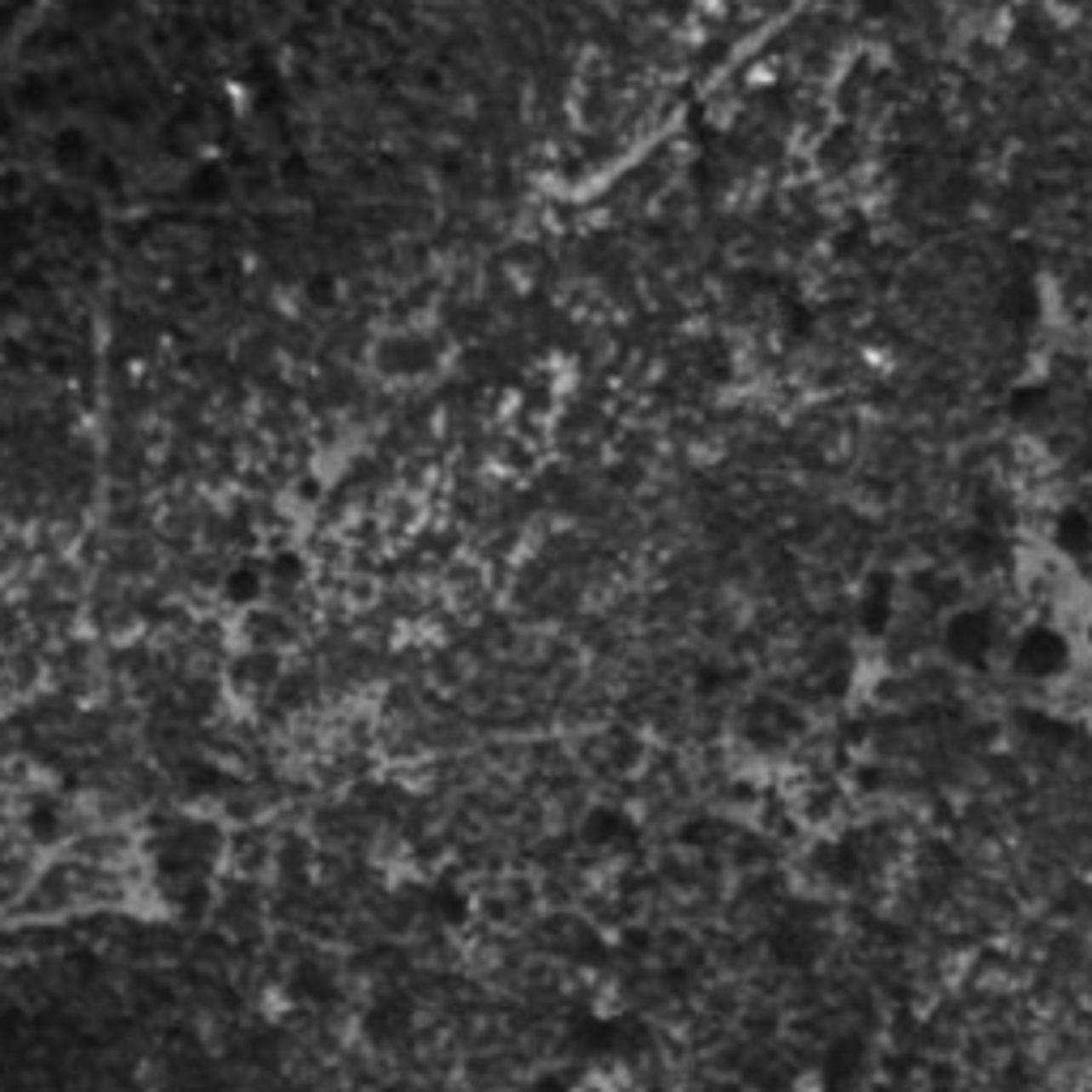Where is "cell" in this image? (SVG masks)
Instances as JSON below:
<instances>
[{
    "mask_svg": "<svg viewBox=\"0 0 1092 1092\" xmlns=\"http://www.w3.org/2000/svg\"><path fill=\"white\" fill-rule=\"evenodd\" d=\"M947 640H952V653H956V657L977 661V657L990 649V619H986V615H956Z\"/></svg>",
    "mask_w": 1092,
    "mask_h": 1092,
    "instance_id": "1",
    "label": "cell"
},
{
    "mask_svg": "<svg viewBox=\"0 0 1092 1092\" xmlns=\"http://www.w3.org/2000/svg\"><path fill=\"white\" fill-rule=\"evenodd\" d=\"M1020 666L1028 674H1054L1062 666V640L1054 632H1045V627L1028 632L1024 644H1020Z\"/></svg>",
    "mask_w": 1092,
    "mask_h": 1092,
    "instance_id": "2",
    "label": "cell"
},
{
    "mask_svg": "<svg viewBox=\"0 0 1092 1092\" xmlns=\"http://www.w3.org/2000/svg\"><path fill=\"white\" fill-rule=\"evenodd\" d=\"M222 593H226V602H235V606H252V602L265 593V572L252 568V563H239V568L226 572Z\"/></svg>",
    "mask_w": 1092,
    "mask_h": 1092,
    "instance_id": "3",
    "label": "cell"
},
{
    "mask_svg": "<svg viewBox=\"0 0 1092 1092\" xmlns=\"http://www.w3.org/2000/svg\"><path fill=\"white\" fill-rule=\"evenodd\" d=\"M619 828H623V815H615V811H593L589 824H585V837H589L593 845H615Z\"/></svg>",
    "mask_w": 1092,
    "mask_h": 1092,
    "instance_id": "4",
    "label": "cell"
},
{
    "mask_svg": "<svg viewBox=\"0 0 1092 1092\" xmlns=\"http://www.w3.org/2000/svg\"><path fill=\"white\" fill-rule=\"evenodd\" d=\"M31 832H35L39 841L60 837V820H56V807H52V803H39V807L31 811Z\"/></svg>",
    "mask_w": 1092,
    "mask_h": 1092,
    "instance_id": "5",
    "label": "cell"
},
{
    "mask_svg": "<svg viewBox=\"0 0 1092 1092\" xmlns=\"http://www.w3.org/2000/svg\"><path fill=\"white\" fill-rule=\"evenodd\" d=\"M432 909H436L444 922H461V918H466V900H461L453 888H436V892H432Z\"/></svg>",
    "mask_w": 1092,
    "mask_h": 1092,
    "instance_id": "6",
    "label": "cell"
},
{
    "mask_svg": "<svg viewBox=\"0 0 1092 1092\" xmlns=\"http://www.w3.org/2000/svg\"><path fill=\"white\" fill-rule=\"evenodd\" d=\"M222 188H226V180H222L218 167H205V171L192 175V197H214V192H222Z\"/></svg>",
    "mask_w": 1092,
    "mask_h": 1092,
    "instance_id": "7",
    "label": "cell"
},
{
    "mask_svg": "<svg viewBox=\"0 0 1092 1092\" xmlns=\"http://www.w3.org/2000/svg\"><path fill=\"white\" fill-rule=\"evenodd\" d=\"M269 572H273V576H282V580H286V585H294V580H299V576H303V563H299V559H294V555H277V559H273V568H269Z\"/></svg>",
    "mask_w": 1092,
    "mask_h": 1092,
    "instance_id": "8",
    "label": "cell"
},
{
    "mask_svg": "<svg viewBox=\"0 0 1092 1092\" xmlns=\"http://www.w3.org/2000/svg\"><path fill=\"white\" fill-rule=\"evenodd\" d=\"M77 154H82V133H65L60 146H56V158L69 163V158H77Z\"/></svg>",
    "mask_w": 1092,
    "mask_h": 1092,
    "instance_id": "9",
    "label": "cell"
}]
</instances>
